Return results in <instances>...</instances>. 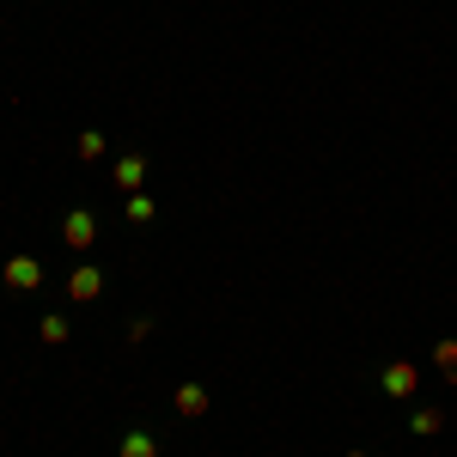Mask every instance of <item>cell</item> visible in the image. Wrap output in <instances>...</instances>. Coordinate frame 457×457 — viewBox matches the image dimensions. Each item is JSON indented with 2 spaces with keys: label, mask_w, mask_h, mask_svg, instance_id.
Masks as SVG:
<instances>
[{
  "label": "cell",
  "mask_w": 457,
  "mask_h": 457,
  "mask_svg": "<svg viewBox=\"0 0 457 457\" xmlns=\"http://www.w3.org/2000/svg\"><path fill=\"white\" fill-rule=\"evenodd\" d=\"M0 281L12 287V293H37V287H43V262H37V256H6Z\"/></svg>",
  "instance_id": "6da1fadb"
},
{
  "label": "cell",
  "mask_w": 457,
  "mask_h": 457,
  "mask_svg": "<svg viewBox=\"0 0 457 457\" xmlns=\"http://www.w3.org/2000/svg\"><path fill=\"white\" fill-rule=\"evenodd\" d=\"M378 385H385V396H396V403H409V396H415V385H421V372H415L409 360H390L385 372H378Z\"/></svg>",
  "instance_id": "7a4b0ae2"
},
{
  "label": "cell",
  "mask_w": 457,
  "mask_h": 457,
  "mask_svg": "<svg viewBox=\"0 0 457 457\" xmlns=\"http://www.w3.org/2000/svg\"><path fill=\"white\" fill-rule=\"evenodd\" d=\"M62 238H68V250H92V238H98V220L86 208H73L68 220H62Z\"/></svg>",
  "instance_id": "3957f363"
},
{
  "label": "cell",
  "mask_w": 457,
  "mask_h": 457,
  "mask_svg": "<svg viewBox=\"0 0 457 457\" xmlns=\"http://www.w3.org/2000/svg\"><path fill=\"white\" fill-rule=\"evenodd\" d=\"M98 293H104V275H98L92 262H79V269L68 275V299H73V305H86V299H98Z\"/></svg>",
  "instance_id": "277c9868"
},
{
  "label": "cell",
  "mask_w": 457,
  "mask_h": 457,
  "mask_svg": "<svg viewBox=\"0 0 457 457\" xmlns=\"http://www.w3.org/2000/svg\"><path fill=\"white\" fill-rule=\"evenodd\" d=\"M208 409H213L208 385H177V415H183V421H202Z\"/></svg>",
  "instance_id": "5b68a950"
},
{
  "label": "cell",
  "mask_w": 457,
  "mask_h": 457,
  "mask_svg": "<svg viewBox=\"0 0 457 457\" xmlns=\"http://www.w3.org/2000/svg\"><path fill=\"white\" fill-rule=\"evenodd\" d=\"M141 183H146V159L141 153H122V159H116V189L141 195Z\"/></svg>",
  "instance_id": "8992f818"
},
{
  "label": "cell",
  "mask_w": 457,
  "mask_h": 457,
  "mask_svg": "<svg viewBox=\"0 0 457 457\" xmlns=\"http://www.w3.org/2000/svg\"><path fill=\"white\" fill-rule=\"evenodd\" d=\"M116 457H159V439H153L146 427H135V433H122V445H116Z\"/></svg>",
  "instance_id": "52a82bcc"
},
{
  "label": "cell",
  "mask_w": 457,
  "mask_h": 457,
  "mask_svg": "<svg viewBox=\"0 0 457 457\" xmlns=\"http://www.w3.org/2000/svg\"><path fill=\"white\" fill-rule=\"evenodd\" d=\"M37 336H43L49 348H62V342H68V317H62V312H49L43 323H37Z\"/></svg>",
  "instance_id": "ba28073f"
},
{
  "label": "cell",
  "mask_w": 457,
  "mask_h": 457,
  "mask_svg": "<svg viewBox=\"0 0 457 457\" xmlns=\"http://www.w3.org/2000/svg\"><path fill=\"white\" fill-rule=\"evenodd\" d=\"M409 433H421V439H433V433H445V415H439V409H415V421H409Z\"/></svg>",
  "instance_id": "9c48e42d"
},
{
  "label": "cell",
  "mask_w": 457,
  "mask_h": 457,
  "mask_svg": "<svg viewBox=\"0 0 457 457\" xmlns=\"http://www.w3.org/2000/svg\"><path fill=\"white\" fill-rule=\"evenodd\" d=\"M433 366H439V372L457 385V342H433Z\"/></svg>",
  "instance_id": "30bf717a"
},
{
  "label": "cell",
  "mask_w": 457,
  "mask_h": 457,
  "mask_svg": "<svg viewBox=\"0 0 457 457\" xmlns=\"http://www.w3.org/2000/svg\"><path fill=\"white\" fill-rule=\"evenodd\" d=\"M104 135H98V129H86V135H79V141H73V153H79V159H104Z\"/></svg>",
  "instance_id": "8fae6325"
},
{
  "label": "cell",
  "mask_w": 457,
  "mask_h": 457,
  "mask_svg": "<svg viewBox=\"0 0 457 457\" xmlns=\"http://www.w3.org/2000/svg\"><path fill=\"white\" fill-rule=\"evenodd\" d=\"M129 220L146 226V220H153V195H129Z\"/></svg>",
  "instance_id": "7c38bea8"
},
{
  "label": "cell",
  "mask_w": 457,
  "mask_h": 457,
  "mask_svg": "<svg viewBox=\"0 0 457 457\" xmlns=\"http://www.w3.org/2000/svg\"><path fill=\"white\" fill-rule=\"evenodd\" d=\"M348 457H366V452H348Z\"/></svg>",
  "instance_id": "4fadbf2b"
}]
</instances>
